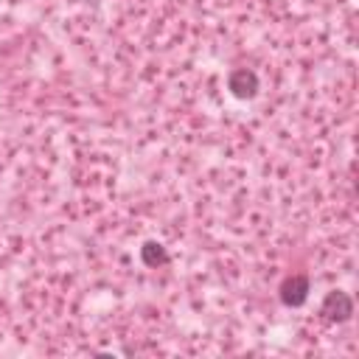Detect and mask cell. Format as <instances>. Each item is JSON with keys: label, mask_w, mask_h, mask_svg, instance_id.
Returning <instances> with one entry per match:
<instances>
[{"label": "cell", "mask_w": 359, "mask_h": 359, "mask_svg": "<svg viewBox=\"0 0 359 359\" xmlns=\"http://www.w3.org/2000/svg\"><path fill=\"white\" fill-rule=\"evenodd\" d=\"M351 314H353V300H351L348 292L334 289V292L325 294V300H323V306H320V317H323L325 323H348Z\"/></svg>", "instance_id": "obj_1"}, {"label": "cell", "mask_w": 359, "mask_h": 359, "mask_svg": "<svg viewBox=\"0 0 359 359\" xmlns=\"http://www.w3.org/2000/svg\"><path fill=\"white\" fill-rule=\"evenodd\" d=\"M309 289H311V286H309V278L300 275V272H294V275H286V278L280 280L278 297H280L283 306L297 309V306H303V303L309 300Z\"/></svg>", "instance_id": "obj_2"}, {"label": "cell", "mask_w": 359, "mask_h": 359, "mask_svg": "<svg viewBox=\"0 0 359 359\" xmlns=\"http://www.w3.org/2000/svg\"><path fill=\"white\" fill-rule=\"evenodd\" d=\"M227 90H230L236 98H241V101L255 98V95H258V90H261L258 73H255V70H250V67H238V70H233V73L227 76Z\"/></svg>", "instance_id": "obj_3"}, {"label": "cell", "mask_w": 359, "mask_h": 359, "mask_svg": "<svg viewBox=\"0 0 359 359\" xmlns=\"http://www.w3.org/2000/svg\"><path fill=\"white\" fill-rule=\"evenodd\" d=\"M140 261H143L146 266L157 269V266H165V264L171 261V255H168V250H165L160 241H146V244L140 247Z\"/></svg>", "instance_id": "obj_4"}]
</instances>
